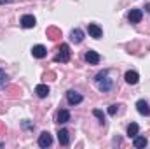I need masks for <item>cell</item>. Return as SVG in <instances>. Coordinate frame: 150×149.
I'll return each mask as SVG.
<instances>
[{"label":"cell","instance_id":"obj_1","mask_svg":"<svg viewBox=\"0 0 150 149\" xmlns=\"http://www.w3.org/2000/svg\"><path fill=\"white\" fill-rule=\"evenodd\" d=\"M96 84H98L100 91H103V93H108V91L112 90L113 88V79L108 77V70H103V72H100V74L96 75Z\"/></svg>","mask_w":150,"mask_h":149},{"label":"cell","instance_id":"obj_2","mask_svg":"<svg viewBox=\"0 0 150 149\" xmlns=\"http://www.w3.org/2000/svg\"><path fill=\"white\" fill-rule=\"evenodd\" d=\"M59 53L54 56V62H61V63H68L70 62V46L68 44H61V47L58 49Z\"/></svg>","mask_w":150,"mask_h":149},{"label":"cell","instance_id":"obj_3","mask_svg":"<svg viewBox=\"0 0 150 149\" xmlns=\"http://www.w3.org/2000/svg\"><path fill=\"white\" fill-rule=\"evenodd\" d=\"M67 100H68L70 105H77V104H80L84 98H82V95L77 93L75 90H70V91H67Z\"/></svg>","mask_w":150,"mask_h":149},{"label":"cell","instance_id":"obj_4","mask_svg":"<svg viewBox=\"0 0 150 149\" xmlns=\"http://www.w3.org/2000/svg\"><path fill=\"white\" fill-rule=\"evenodd\" d=\"M51 144H52V135L49 132H42L40 137H38V146L45 149V148H49Z\"/></svg>","mask_w":150,"mask_h":149},{"label":"cell","instance_id":"obj_5","mask_svg":"<svg viewBox=\"0 0 150 149\" xmlns=\"http://www.w3.org/2000/svg\"><path fill=\"white\" fill-rule=\"evenodd\" d=\"M32 54H33V58L42 60V58H45V56H47V49H45V46L37 44V46H33V47H32Z\"/></svg>","mask_w":150,"mask_h":149},{"label":"cell","instance_id":"obj_6","mask_svg":"<svg viewBox=\"0 0 150 149\" xmlns=\"http://www.w3.org/2000/svg\"><path fill=\"white\" fill-rule=\"evenodd\" d=\"M87 32H89V35L93 39H101V35H103V30L96 23H89L87 25Z\"/></svg>","mask_w":150,"mask_h":149},{"label":"cell","instance_id":"obj_7","mask_svg":"<svg viewBox=\"0 0 150 149\" xmlns=\"http://www.w3.org/2000/svg\"><path fill=\"white\" fill-rule=\"evenodd\" d=\"M142 18H143V12H142L140 9H131V11H129V14H127V19H129L133 25L140 23V21H142Z\"/></svg>","mask_w":150,"mask_h":149},{"label":"cell","instance_id":"obj_8","mask_svg":"<svg viewBox=\"0 0 150 149\" xmlns=\"http://www.w3.org/2000/svg\"><path fill=\"white\" fill-rule=\"evenodd\" d=\"M35 25H37L35 16H32V14H25V16L21 18V27H23V28H33Z\"/></svg>","mask_w":150,"mask_h":149},{"label":"cell","instance_id":"obj_9","mask_svg":"<svg viewBox=\"0 0 150 149\" xmlns=\"http://www.w3.org/2000/svg\"><path fill=\"white\" fill-rule=\"evenodd\" d=\"M100 54L96 53V51H93V49H89L87 53H86V62L89 63V65H98L100 63Z\"/></svg>","mask_w":150,"mask_h":149},{"label":"cell","instance_id":"obj_10","mask_svg":"<svg viewBox=\"0 0 150 149\" xmlns=\"http://www.w3.org/2000/svg\"><path fill=\"white\" fill-rule=\"evenodd\" d=\"M58 140H59L61 146H68V144H70V132L65 130V128L59 130V132H58Z\"/></svg>","mask_w":150,"mask_h":149},{"label":"cell","instance_id":"obj_11","mask_svg":"<svg viewBox=\"0 0 150 149\" xmlns=\"http://www.w3.org/2000/svg\"><path fill=\"white\" fill-rule=\"evenodd\" d=\"M136 109H138V112H140L142 116H150V107L145 100H138V102H136Z\"/></svg>","mask_w":150,"mask_h":149},{"label":"cell","instance_id":"obj_12","mask_svg":"<svg viewBox=\"0 0 150 149\" xmlns=\"http://www.w3.org/2000/svg\"><path fill=\"white\" fill-rule=\"evenodd\" d=\"M124 79H126L127 84H136L140 81V75H138V72H134V70H127L126 75H124Z\"/></svg>","mask_w":150,"mask_h":149},{"label":"cell","instance_id":"obj_13","mask_svg":"<svg viewBox=\"0 0 150 149\" xmlns=\"http://www.w3.org/2000/svg\"><path fill=\"white\" fill-rule=\"evenodd\" d=\"M149 144V140H147V137H143V135H136L134 139H133V146L136 149H142V148H145Z\"/></svg>","mask_w":150,"mask_h":149},{"label":"cell","instance_id":"obj_14","mask_svg":"<svg viewBox=\"0 0 150 149\" xmlns=\"http://www.w3.org/2000/svg\"><path fill=\"white\" fill-rule=\"evenodd\" d=\"M70 39H72L74 42H77V44H80V42L84 40V32H82L80 28H75V30H72V34H70Z\"/></svg>","mask_w":150,"mask_h":149},{"label":"cell","instance_id":"obj_15","mask_svg":"<svg viewBox=\"0 0 150 149\" xmlns=\"http://www.w3.org/2000/svg\"><path fill=\"white\" fill-rule=\"evenodd\" d=\"M35 93H37L40 98H45L49 95V86L47 84H38L37 88H35Z\"/></svg>","mask_w":150,"mask_h":149},{"label":"cell","instance_id":"obj_16","mask_svg":"<svg viewBox=\"0 0 150 149\" xmlns=\"http://www.w3.org/2000/svg\"><path fill=\"white\" fill-rule=\"evenodd\" d=\"M67 121H70V112L67 111V109H63V111L58 112V123H67Z\"/></svg>","mask_w":150,"mask_h":149},{"label":"cell","instance_id":"obj_17","mask_svg":"<svg viewBox=\"0 0 150 149\" xmlns=\"http://www.w3.org/2000/svg\"><path fill=\"white\" fill-rule=\"evenodd\" d=\"M47 37L51 39V40H56V39H59V37H61V32H59L58 28L51 27V28H47Z\"/></svg>","mask_w":150,"mask_h":149},{"label":"cell","instance_id":"obj_18","mask_svg":"<svg viewBox=\"0 0 150 149\" xmlns=\"http://www.w3.org/2000/svg\"><path fill=\"white\" fill-rule=\"evenodd\" d=\"M138 132H140V126H138L136 123H131V125L127 126V135H129V137L134 139V137L138 135Z\"/></svg>","mask_w":150,"mask_h":149},{"label":"cell","instance_id":"obj_19","mask_svg":"<svg viewBox=\"0 0 150 149\" xmlns=\"http://www.w3.org/2000/svg\"><path fill=\"white\" fill-rule=\"evenodd\" d=\"M7 79H9V77H7V74L0 69V88H4V86L7 84Z\"/></svg>","mask_w":150,"mask_h":149},{"label":"cell","instance_id":"obj_20","mask_svg":"<svg viewBox=\"0 0 150 149\" xmlns=\"http://www.w3.org/2000/svg\"><path fill=\"white\" fill-rule=\"evenodd\" d=\"M93 114H94V116H96V117H98L101 123H105V114L100 111V109H94V111H93Z\"/></svg>","mask_w":150,"mask_h":149},{"label":"cell","instance_id":"obj_21","mask_svg":"<svg viewBox=\"0 0 150 149\" xmlns=\"http://www.w3.org/2000/svg\"><path fill=\"white\" fill-rule=\"evenodd\" d=\"M117 111H119V105H115V104H113V105H110V109H108V114H110V116H115Z\"/></svg>","mask_w":150,"mask_h":149},{"label":"cell","instance_id":"obj_22","mask_svg":"<svg viewBox=\"0 0 150 149\" xmlns=\"http://www.w3.org/2000/svg\"><path fill=\"white\" fill-rule=\"evenodd\" d=\"M11 2H14V0H0V5H4V4H11Z\"/></svg>","mask_w":150,"mask_h":149},{"label":"cell","instance_id":"obj_23","mask_svg":"<svg viewBox=\"0 0 150 149\" xmlns=\"http://www.w3.org/2000/svg\"><path fill=\"white\" fill-rule=\"evenodd\" d=\"M147 11L150 12V4H147Z\"/></svg>","mask_w":150,"mask_h":149},{"label":"cell","instance_id":"obj_24","mask_svg":"<svg viewBox=\"0 0 150 149\" xmlns=\"http://www.w3.org/2000/svg\"><path fill=\"white\" fill-rule=\"evenodd\" d=\"M2 146H4V144H2V142H0V148H2Z\"/></svg>","mask_w":150,"mask_h":149}]
</instances>
